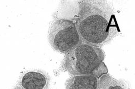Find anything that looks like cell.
Wrapping results in <instances>:
<instances>
[{
  "instance_id": "6da1fadb",
  "label": "cell",
  "mask_w": 135,
  "mask_h": 89,
  "mask_svg": "<svg viewBox=\"0 0 135 89\" xmlns=\"http://www.w3.org/2000/svg\"><path fill=\"white\" fill-rule=\"evenodd\" d=\"M75 24L82 42L99 47L120 33L113 7L105 0L81 1Z\"/></svg>"
},
{
  "instance_id": "7a4b0ae2",
  "label": "cell",
  "mask_w": 135,
  "mask_h": 89,
  "mask_svg": "<svg viewBox=\"0 0 135 89\" xmlns=\"http://www.w3.org/2000/svg\"><path fill=\"white\" fill-rule=\"evenodd\" d=\"M100 47L82 42L66 54L64 66L72 75L94 74L100 77L108 73Z\"/></svg>"
},
{
  "instance_id": "3957f363",
  "label": "cell",
  "mask_w": 135,
  "mask_h": 89,
  "mask_svg": "<svg viewBox=\"0 0 135 89\" xmlns=\"http://www.w3.org/2000/svg\"><path fill=\"white\" fill-rule=\"evenodd\" d=\"M49 40L56 51L67 54L82 41L75 23L65 19H57L51 23Z\"/></svg>"
},
{
  "instance_id": "277c9868",
  "label": "cell",
  "mask_w": 135,
  "mask_h": 89,
  "mask_svg": "<svg viewBox=\"0 0 135 89\" xmlns=\"http://www.w3.org/2000/svg\"><path fill=\"white\" fill-rule=\"evenodd\" d=\"M50 78L45 72L32 71L20 77L17 86L23 89H49Z\"/></svg>"
},
{
  "instance_id": "5b68a950",
  "label": "cell",
  "mask_w": 135,
  "mask_h": 89,
  "mask_svg": "<svg viewBox=\"0 0 135 89\" xmlns=\"http://www.w3.org/2000/svg\"><path fill=\"white\" fill-rule=\"evenodd\" d=\"M99 78L94 74L73 75L68 79L66 89H97Z\"/></svg>"
},
{
  "instance_id": "8992f818",
  "label": "cell",
  "mask_w": 135,
  "mask_h": 89,
  "mask_svg": "<svg viewBox=\"0 0 135 89\" xmlns=\"http://www.w3.org/2000/svg\"><path fill=\"white\" fill-rule=\"evenodd\" d=\"M97 89H130V87L125 80L116 79L107 73L99 78Z\"/></svg>"
},
{
  "instance_id": "52a82bcc",
  "label": "cell",
  "mask_w": 135,
  "mask_h": 89,
  "mask_svg": "<svg viewBox=\"0 0 135 89\" xmlns=\"http://www.w3.org/2000/svg\"><path fill=\"white\" fill-rule=\"evenodd\" d=\"M14 89H22L21 88H20V87H19L18 86H17V85H16V86L15 87V88Z\"/></svg>"
}]
</instances>
